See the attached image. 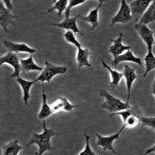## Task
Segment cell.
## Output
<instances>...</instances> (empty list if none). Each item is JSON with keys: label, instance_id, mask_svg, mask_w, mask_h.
<instances>
[{"label": "cell", "instance_id": "cell-1", "mask_svg": "<svg viewBox=\"0 0 155 155\" xmlns=\"http://www.w3.org/2000/svg\"><path fill=\"white\" fill-rule=\"evenodd\" d=\"M43 129L44 130L42 133H33L30 141L27 144V146L36 144L38 146V152L36 154L39 155L44 154L45 152L53 149L51 144V139L58 135V133H56L53 130L48 129L45 120H43Z\"/></svg>", "mask_w": 155, "mask_h": 155}, {"label": "cell", "instance_id": "cell-2", "mask_svg": "<svg viewBox=\"0 0 155 155\" xmlns=\"http://www.w3.org/2000/svg\"><path fill=\"white\" fill-rule=\"evenodd\" d=\"M99 95L104 97L105 102L102 105V107L106 110H107L109 113H116L121 110L130 109V106L127 102H122L118 97L110 94L109 92L106 91H100Z\"/></svg>", "mask_w": 155, "mask_h": 155}, {"label": "cell", "instance_id": "cell-3", "mask_svg": "<svg viewBox=\"0 0 155 155\" xmlns=\"http://www.w3.org/2000/svg\"><path fill=\"white\" fill-rule=\"evenodd\" d=\"M68 72V67L55 66L45 60V67L44 70L41 72V74L36 78V82L41 83H51V81L58 74H64Z\"/></svg>", "mask_w": 155, "mask_h": 155}, {"label": "cell", "instance_id": "cell-4", "mask_svg": "<svg viewBox=\"0 0 155 155\" xmlns=\"http://www.w3.org/2000/svg\"><path fill=\"white\" fill-rule=\"evenodd\" d=\"M132 19L133 16L130 5H128L126 0H121L119 11L111 20V26H114L116 23H128L132 21Z\"/></svg>", "mask_w": 155, "mask_h": 155}, {"label": "cell", "instance_id": "cell-5", "mask_svg": "<svg viewBox=\"0 0 155 155\" xmlns=\"http://www.w3.org/2000/svg\"><path fill=\"white\" fill-rule=\"evenodd\" d=\"M3 64H8L12 66L13 68V73L10 75L12 78H17L20 76V73L21 71V60L19 59L16 52L9 51L6 54L0 57V65Z\"/></svg>", "mask_w": 155, "mask_h": 155}, {"label": "cell", "instance_id": "cell-6", "mask_svg": "<svg viewBox=\"0 0 155 155\" xmlns=\"http://www.w3.org/2000/svg\"><path fill=\"white\" fill-rule=\"evenodd\" d=\"M125 127H126V126L123 124V126L120 128V130L119 131L116 132V133L114 134V135H110V136H108V137H104V136H101V135L96 133V136H97V143H96V145L101 146L105 151H111L113 153L116 154V152L114 151V145H113V144H114V142L115 140H117V139L119 138L120 135L121 134V132L123 131V130H124Z\"/></svg>", "mask_w": 155, "mask_h": 155}, {"label": "cell", "instance_id": "cell-7", "mask_svg": "<svg viewBox=\"0 0 155 155\" xmlns=\"http://www.w3.org/2000/svg\"><path fill=\"white\" fill-rule=\"evenodd\" d=\"M135 29L137 31L138 35L142 38L143 42L145 43L147 50L153 51V46L154 45V33L153 30H151L146 24H143L138 22L135 24Z\"/></svg>", "mask_w": 155, "mask_h": 155}, {"label": "cell", "instance_id": "cell-8", "mask_svg": "<svg viewBox=\"0 0 155 155\" xmlns=\"http://www.w3.org/2000/svg\"><path fill=\"white\" fill-rule=\"evenodd\" d=\"M153 0H134L130 5L131 9L132 16L136 21H138L143 16L144 12L147 10L149 5Z\"/></svg>", "mask_w": 155, "mask_h": 155}, {"label": "cell", "instance_id": "cell-9", "mask_svg": "<svg viewBox=\"0 0 155 155\" xmlns=\"http://www.w3.org/2000/svg\"><path fill=\"white\" fill-rule=\"evenodd\" d=\"M123 75H124V78L126 81V87H127V92H128L126 102L129 103L130 100V96H131L132 85L134 84V82L136 81V79L137 78V75L136 74V68H133L126 64L124 66Z\"/></svg>", "mask_w": 155, "mask_h": 155}, {"label": "cell", "instance_id": "cell-10", "mask_svg": "<svg viewBox=\"0 0 155 155\" xmlns=\"http://www.w3.org/2000/svg\"><path fill=\"white\" fill-rule=\"evenodd\" d=\"M122 39H123V35L121 32H120L119 36L115 40H111L113 45L110 46L108 51L110 54H112L114 56V58L119 56L120 54H122L123 52L127 51L128 50L131 49L130 45H124L122 44Z\"/></svg>", "mask_w": 155, "mask_h": 155}, {"label": "cell", "instance_id": "cell-11", "mask_svg": "<svg viewBox=\"0 0 155 155\" xmlns=\"http://www.w3.org/2000/svg\"><path fill=\"white\" fill-rule=\"evenodd\" d=\"M4 45L6 49H8L10 51L12 52H27L29 54H34L37 51V50L29 47L27 44L25 43H14L8 40L4 41Z\"/></svg>", "mask_w": 155, "mask_h": 155}, {"label": "cell", "instance_id": "cell-12", "mask_svg": "<svg viewBox=\"0 0 155 155\" xmlns=\"http://www.w3.org/2000/svg\"><path fill=\"white\" fill-rule=\"evenodd\" d=\"M126 61H128V62H134V63L139 65L140 67L143 65L142 60L140 59V57L135 56L130 50H128L127 51L123 52L122 54H120L119 56L115 57L114 60H112V64H111V65H112V67L116 68L120 63H121V62H126Z\"/></svg>", "mask_w": 155, "mask_h": 155}, {"label": "cell", "instance_id": "cell-13", "mask_svg": "<svg viewBox=\"0 0 155 155\" xmlns=\"http://www.w3.org/2000/svg\"><path fill=\"white\" fill-rule=\"evenodd\" d=\"M14 18L15 16L12 13V11H10L5 4L0 1V24L5 33L7 32L8 26L12 23Z\"/></svg>", "mask_w": 155, "mask_h": 155}, {"label": "cell", "instance_id": "cell-14", "mask_svg": "<svg viewBox=\"0 0 155 155\" xmlns=\"http://www.w3.org/2000/svg\"><path fill=\"white\" fill-rule=\"evenodd\" d=\"M42 106H41V110L38 114V119L39 120H45L49 116H51L53 112L51 110V107L48 104L47 102V96L45 92V83H42Z\"/></svg>", "mask_w": 155, "mask_h": 155}, {"label": "cell", "instance_id": "cell-15", "mask_svg": "<svg viewBox=\"0 0 155 155\" xmlns=\"http://www.w3.org/2000/svg\"><path fill=\"white\" fill-rule=\"evenodd\" d=\"M81 15H77L76 17H73V18H65L63 21H61L60 23H53L52 25L55 27H59L60 28L62 29H66V30H71L74 33H78L83 35V33L80 31V29L77 27V19L80 18Z\"/></svg>", "mask_w": 155, "mask_h": 155}, {"label": "cell", "instance_id": "cell-16", "mask_svg": "<svg viewBox=\"0 0 155 155\" xmlns=\"http://www.w3.org/2000/svg\"><path fill=\"white\" fill-rule=\"evenodd\" d=\"M17 83L21 85V87L22 88V91H23V101L25 107H28V99L30 97V90L32 88V86L36 84V81H28L25 80L23 78H21V76H18L16 78Z\"/></svg>", "mask_w": 155, "mask_h": 155}, {"label": "cell", "instance_id": "cell-17", "mask_svg": "<svg viewBox=\"0 0 155 155\" xmlns=\"http://www.w3.org/2000/svg\"><path fill=\"white\" fill-rule=\"evenodd\" d=\"M91 51L89 49H84L83 47L78 48L76 54V61L78 64V69H81L83 67L91 68V64L89 62Z\"/></svg>", "mask_w": 155, "mask_h": 155}, {"label": "cell", "instance_id": "cell-18", "mask_svg": "<svg viewBox=\"0 0 155 155\" xmlns=\"http://www.w3.org/2000/svg\"><path fill=\"white\" fill-rule=\"evenodd\" d=\"M101 5L102 4L99 3L98 5L89 12L87 16H82V15L80 16V19L82 21H87L91 25V30H94L96 28L98 27V13H99Z\"/></svg>", "mask_w": 155, "mask_h": 155}, {"label": "cell", "instance_id": "cell-19", "mask_svg": "<svg viewBox=\"0 0 155 155\" xmlns=\"http://www.w3.org/2000/svg\"><path fill=\"white\" fill-rule=\"evenodd\" d=\"M21 71L24 73L31 71H43L45 68L40 67L34 61L32 54L28 56V59L26 60H21Z\"/></svg>", "mask_w": 155, "mask_h": 155}, {"label": "cell", "instance_id": "cell-20", "mask_svg": "<svg viewBox=\"0 0 155 155\" xmlns=\"http://www.w3.org/2000/svg\"><path fill=\"white\" fill-rule=\"evenodd\" d=\"M101 63H102V66H103L105 68H107L108 70V72H109V74H110V76H111L110 85H111L112 87H114H114H117V86L119 85L121 78L124 77L123 73L113 69V68H112L111 67H109L107 64L103 60H101Z\"/></svg>", "mask_w": 155, "mask_h": 155}, {"label": "cell", "instance_id": "cell-21", "mask_svg": "<svg viewBox=\"0 0 155 155\" xmlns=\"http://www.w3.org/2000/svg\"><path fill=\"white\" fill-rule=\"evenodd\" d=\"M138 21L140 23L146 24V25H148L153 21H155V0L152 2V4L149 5V7L144 12L143 16L140 18Z\"/></svg>", "mask_w": 155, "mask_h": 155}, {"label": "cell", "instance_id": "cell-22", "mask_svg": "<svg viewBox=\"0 0 155 155\" xmlns=\"http://www.w3.org/2000/svg\"><path fill=\"white\" fill-rule=\"evenodd\" d=\"M22 147L20 145L19 140H15L4 145L3 155H18Z\"/></svg>", "mask_w": 155, "mask_h": 155}, {"label": "cell", "instance_id": "cell-23", "mask_svg": "<svg viewBox=\"0 0 155 155\" xmlns=\"http://www.w3.org/2000/svg\"><path fill=\"white\" fill-rule=\"evenodd\" d=\"M54 5L52 7L49 8L47 10V12H52L54 11H57L58 12V15L61 17L62 15V12H65L68 6V4H69V0H54Z\"/></svg>", "mask_w": 155, "mask_h": 155}, {"label": "cell", "instance_id": "cell-24", "mask_svg": "<svg viewBox=\"0 0 155 155\" xmlns=\"http://www.w3.org/2000/svg\"><path fill=\"white\" fill-rule=\"evenodd\" d=\"M145 64V71L143 74V77H145L152 70L155 69V56L153 51H148L147 54L144 57Z\"/></svg>", "mask_w": 155, "mask_h": 155}, {"label": "cell", "instance_id": "cell-25", "mask_svg": "<svg viewBox=\"0 0 155 155\" xmlns=\"http://www.w3.org/2000/svg\"><path fill=\"white\" fill-rule=\"evenodd\" d=\"M64 38H65V40H66L67 43L74 45L77 49L82 47L81 43L78 41V39L76 38V36H74V32H73L71 30H67V32L64 34Z\"/></svg>", "mask_w": 155, "mask_h": 155}, {"label": "cell", "instance_id": "cell-26", "mask_svg": "<svg viewBox=\"0 0 155 155\" xmlns=\"http://www.w3.org/2000/svg\"><path fill=\"white\" fill-rule=\"evenodd\" d=\"M87 0H69V4H68V6L67 8V10L65 11V18H69V15H70V12L71 10L77 6V5H80L82 4H84V2H86Z\"/></svg>", "mask_w": 155, "mask_h": 155}, {"label": "cell", "instance_id": "cell-27", "mask_svg": "<svg viewBox=\"0 0 155 155\" xmlns=\"http://www.w3.org/2000/svg\"><path fill=\"white\" fill-rule=\"evenodd\" d=\"M139 121H140V119H139V118H137L136 115L132 114V115H130V116L127 119V120H126L123 124L126 126V128L133 129V128H136V127L138 125Z\"/></svg>", "mask_w": 155, "mask_h": 155}, {"label": "cell", "instance_id": "cell-28", "mask_svg": "<svg viewBox=\"0 0 155 155\" xmlns=\"http://www.w3.org/2000/svg\"><path fill=\"white\" fill-rule=\"evenodd\" d=\"M51 110L53 112V114H57V113H60L61 111H63V107H64V104H63V101H62V98L61 97H59L55 102H53L51 105Z\"/></svg>", "mask_w": 155, "mask_h": 155}, {"label": "cell", "instance_id": "cell-29", "mask_svg": "<svg viewBox=\"0 0 155 155\" xmlns=\"http://www.w3.org/2000/svg\"><path fill=\"white\" fill-rule=\"evenodd\" d=\"M84 137H85V139H86V145H85V148L83 152H81L79 154L80 155H96V153H94L91 148V145H90V136H88L87 134H84Z\"/></svg>", "mask_w": 155, "mask_h": 155}, {"label": "cell", "instance_id": "cell-30", "mask_svg": "<svg viewBox=\"0 0 155 155\" xmlns=\"http://www.w3.org/2000/svg\"><path fill=\"white\" fill-rule=\"evenodd\" d=\"M61 98H62V101H63V104H64L63 111H65V112L70 113L74 109L77 108L80 106V105H73V104H71L66 97H61Z\"/></svg>", "mask_w": 155, "mask_h": 155}, {"label": "cell", "instance_id": "cell-31", "mask_svg": "<svg viewBox=\"0 0 155 155\" xmlns=\"http://www.w3.org/2000/svg\"><path fill=\"white\" fill-rule=\"evenodd\" d=\"M132 112L130 110V109H126V110H121V111H119V112H116V113H113L111 114V115H120L122 119V121L123 123L127 120V119L132 115Z\"/></svg>", "mask_w": 155, "mask_h": 155}, {"label": "cell", "instance_id": "cell-32", "mask_svg": "<svg viewBox=\"0 0 155 155\" xmlns=\"http://www.w3.org/2000/svg\"><path fill=\"white\" fill-rule=\"evenodd\" d=\"M139 119L143 125L155 130V117H139Z\"/></svg>", "mask_w": 155, "mask_h": 155}, {"label": "cell", "instance_id": "cell-33", "mask_svg": "<svg viewBox=\"0 0 155 155\" xmlns=\"http://www.w3.org/2000/svg\"><path fill=\"white\" fill-rule=\"evenodd\" d=\"M1 1L5 4V6H6L10 11H12V10H13V7H12L11 0H1Z\"/></svg>", "mask_w": 155, "mask_h": 155}, {"label": "cell", "instance_id": "cell-34", "mask_svg": "<svg viewBox=\"0 0 155 155\" xmlns=\"http://www.w3.org/2000/svg\"><path fill=\"white\" fill-rule=\"evenodd\" d=\"M155 153V144L153 145V146H152L151 148L147 149V150H146V152H145V153H146V154H149V153Z\"/></svg>", "mask_w": 155, "mask_h": 155}, {"label": "cell", "instance_id": "cell-35", "mask_svg": "<svg viewBox=\"0 0 155 155\" xmlns=\"http://www.w3.org/2000/svg\"><path fill=\"white\" fill-rule=\"evenodd\" d=\"M152 93L153 94V96L155 97V82L153 84V89H152Z\"/></svg>", "mask_w": 155, "mask_h": 155}, {"label": "cell", "instance_id": "cell-36", "mask_svg": "<svg viewBox=\"0 0 155 155\" xmlns=\"http://www.w3.org/2000/svg\"><path fill=\"white\" fill-rule=\"evenodd\" d=\"M97 1H98V2H99L100 4H103V3H104V2H105L106 0H97Z\"/></svg>", "mask_w": 155, "mask_h": 155}, {"label": "cell", "instance_id": "cell-37", "mask_svg": "<svg viewBox=\"0 0 155 155\" xmlns=\"http://www.w3.org/2000/svg\"><path fill=\"white\" fill-rule=\"evenodd\" d=\"M154 45H155V41H154Z\"/></svg>", "mask_w": 155, "mask_h": 155}, {"label": "cell", "instance_id": "cell-38", "mask_svg": "<svg viewBox=\"0 0 155 155\" xmlns=\"http://www.w3.org/2000/svg\"><path fill=\"white\" fill-rule=\"evenodd\" d=\"M154 82H155V81H154Z\"/></svg>", "mask_w": 155, "mask_h": 155}]
</instances>
